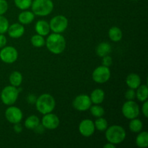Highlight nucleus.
I'll use <instances>...</instances> for the list:
<instances>
[{
    "label": "nucleus",
    "instance_id": "f257e3e1",
    "mask_svg": "<svg viewBox=\"0 0 148 148\" xmlns=\"http://www.w3.org/2000/svg\"><path fill=\"white\" fill-rule=\"evenodd\" d=\"M45 44L48 50L53 54H60L66 48V40L60 33H52L46 39Z\"/></svg>",
    "mask_w": 148,
    "mask_h": 148
},
{
    "label": "nucleus",
    "instance_id": "f03ea898",
    "mask_svg": "<svg viewBox=\"0 0 148 148\" xmlns=\"http://www.w3.org/2000/svg\"><path fill=\"white\" fill-rule=\"evenodd\" d=\"M35 103H36L37 111L43 115L49 114V113H51L56 106V102H55L53 97L48 93L40 95L36 99Z\"/></svg>",
    "mask_w": 148,
    "mask_h": 148
},
{
    "label": "nucleus",
    "instance_id": "7ed1b4c3",
    "mask_svg": "<svg viewBox=\"0 0 148 148\" xmlns=\"http://www.w3.org/2000/svg\"><path fill=\"white\" fill-rule=\"evenodd\" d=\"M105 135L108 143L116 145L125 140L127 134L122 127L119 125H113L106 130Z\"/></svg>",
    "mask_w": 148,
    "mask_h": 148
},
{
    "label": "nucleus",
    "instance_id": "20e7f679",
    "mask_svg": "<svg viewBox=\"0 0 148 148\" xmlns=\"http://www.w3.org/2000/svg\"><path fill=\"white\" fill-rule=\"evenodd\" d=\"M32 12L35 15L47 16L53 9V3L51 0H34L31 4Z\"/></svg>",
    "mask_w": 148,
    "mask_h": 148
},
{
    "label": "nucleus",
    "instance_id": "39448f33",
    "mask_svg": "<svg viewBox=\"0 0 148 148\" xmlns=\"http://www.w3.org/2000/svg\"><path fill=\"white\" fill-rule=\"evenodd\" d=\"M21 90H22L20 88L18 89L17 87L12 86V85L5 87L1 90V95H0L3 103L7 106H11L14 104L18 98L19 92Z\"/></svg>",
    "mask_w": 148,
    "mask_h": 148
},
{
    "label": "nucleus",
    "instance_id": "423d86ee",
    "mask_svg": "<svg viewBox=\"0 0 148 148\" xmlns=\"http://www.w3.org/2000/svg\"><path fill=\"white\" fill-rule=\"evenodd\" d=\"M121 111L125 118L131 120L138 116L140 114V108L138 104L134 101H127L123 104Z\"/></svg>",
    "mask_w": 148,
    "mask_h": 148
},
{
    "label": "nucleus",
    "instance_id": "0eeeda50",
    "mask_svg": "<svg viewBox=\"0 0 148 148\" xmlns=\"http://www.w3.org/2000/svg\"><path fill=\"white\" fill-rule=\"evenodd\" d=\"M49 26L50 30H51L53 33H63L68 27V20L64 15L55 16L51 20Z\"/></svg>",
    "mask_w": 148,
    "mask_h": 148
},
{
    "label": "nucleus",
    "instance_id": "6e6552de",
    "mask_svg": "<svg viewBox=\"0 0 148 148\" xmlns=\"http://www.w3.org/2000/svg\"><path fill=\"white\" fill-rule=\"evenodd\" d=\"M92 77L97 83H105L111 77V71L108 66H99L93 71Z\"/></svg>",
    "mask_w": 148,
    "mask_h": 148
},
{
    "label": "nucleus",
    "instance_id": "1a4fd4ad",
    "mask_svg": "<svg viewBox=\"0 0 148 148\" xmlns=\"http://www.w3.org/2000/svg\"><path fill=\"white\" fill-rule=\"evenodd\" d=\"M18 57V53L13 46H4L0 51V59L7 64H12L16 62Z\"/></svg>",
    "mask_w": 148,
    "mask_h": 148
},
{
    "label": "nucleus",
    "instance_id": "9d476101",
    "mask_svg": "<svg viewBox=\"0 0 148 148\" xmlns=\"http://www.w3.org/2000/svg\"><path fill=\"white\" fill-rule=\"evenodd\" d=\"M91 104L92 102L90 96L85 94L77 95L72 103L74 108L79 111H87L90 108Z\"/></svg>",
    "mask_w": 148,
    "mask_h": 148
},
{
    "label": "nucleus",
    "instance_id": "9b49d317",
    "mask_svg": "<svg viewBox=\"0 0 148 148\" xmlns=\"http://www.w3.org/2000/svg\"><path fill=\"white\" fill-rule=\"evenodd\" d=\"M5 117L9 122L14 124L20 123L22 121L23 114L19 108L15 106H10L6 110Z\"/></svg>",
    "mask_w": 148,
    "mask_h": 148
},
{
    "label": "nucleus",
    "instance_id": "f8f14e48",
    "mask_svg": "<svg viewBox=\"0 0 148 148\" xmlns=\"http://www.w3.org/2000/svg\"><path fill=\"white\" fill-rule=\"evenodd\" d=\"M42 125L44 128L48 130H55L59 127L60 124L59 119L56 114L49 113L44 114L41 120Z\"/></svg>",
    "mask_w": 148,
    "mask_h": 148
},
{
    "label": "nucleus",
    "instance_id": "ddd939ff",
    "mask_svg": "<svg viewBox=\"0 0 148 148\" xmlns=\"http://www.w3.org/2000/svg\"><path fill=\"white\" fill-rule=\"evenodd\" d=\"M95 130V124L90 119H84L79 125V132L83 137H89L94 134Z\"/></svg>",
    "mask_w": 148,
    "mask_h": 148
},
{
    "label": "nucleus",
    "instance_id": "4468645a",
    "mask_svg": "<svg viewBox=\"0 0 148 148\" xmlns=\"http://www.w3.org/2000/svg\"><path fill=\"white\" fill-rule=\"evenodd\" d=\"M7 33L10 37L12 38H19L24 34L25 27L20 23H14L9 26Z\"/></svg>",
    "mask_w": 148,
    "mask_h": 148
},
{
    "label": "nucleus",
    "instance_id": "2eb2a0df",
    "mask_svg": "<svg viewBox=\"0 0 148 148\" xmlns=\"http://www.w3.org/2000/svg\"><path fill=\"white\" fill-rule=\"evenodd\" d=\"M126 83L129 88L135 90L141 85V78L137 74L131 73L127 77Z\"/></svg>",
    "mask_w": 148,
    "mask_h": 148
},
{
    "label": "nucleus",
    "instance_id": "dca6fc26",
    "mask_svg": "<svg viewBox=\"0 0 148 148\" xmlns=\"http://www.w3.org/2000/svg\"><path fill=\"white\" fill-rule=\"evenodd\" d=\"M35 30L38 35L42 36H47L50 32L49 23H48L45 20H39L35 25Z\"/></svg>",
    "mask_w": 148,
    "mask_h": 148
},
{
    "label": "nucleus",
    "instance_id": "f3484780",
    "mask_svg": "<svg viewBox=\"0 0 148 148\" xmlns=\"http://www.w3.org/2000/svg\"><path fill=\"white\" fill-rule=\"evenodd\" d=\"M96 54L100 57H103L106 55H109L111 52V46L107 42H102L99 43L95 49Z\"/></svg>",
    "mask_w": 148,
    "mask_h": 148
},
{
    "label": "nucleus",
    "instance_id": "a211bd4d",
    "mask_svg": "<svg viewBox=\"0 0 148 148\" xmlns=\"http://www.w3.org/2000/svg\"><path fill=\"white\" fill-rule=\"evenodd\" d=\"M104 98H105V92L102 89H95L91 92L90 98L91 102L94 104H101L103 101Z\"/></svg>",
    "mask_w": 148,
    "mask_h": 148
},
{
    "label": "nucleus",
    "instance_id": "6ab92c4d",
    "mask_svg": "<svg viewBox=\"0 0 148 148\" xmlns=\"http://www.w3.org/2000/svg\"><path fill=\"white\" fill-rule=\"evenodd\" d=\"M35 18V14L33 12L23 11L19 14L18 20L21 24L28 25L33 21Z\"/></svg>",
    "mask_w": 148,
    "mask_h": 148
},
{
    "label": "nucleus",
    "instance_id": "aec40b11",
    "mask_svg": "<svg viewBox=\"0 0 148 148\" xmlns=\"http://www.w3.org/2000/svg\"><path fill=\"white\" fill-rule=\"evenodd\" d=\"M122 31L120 28L118 27H111L108 31V36L109 38L111 39L112 41L114 42H118L121 40L122 38Z\"/></svg>",
    "mask_w": 148,
    "mask_h": 148
},
{
    "label": "nucleus",
    "instance_id": "412c9836",
    "mask_svg": "<svg viewBox=\"0 0 148 148\" xmlns=\"http://www.w3.org/2000/svg\"><path fill=\"white\" fill-rule=\"evenodd\" d=\"M137 89L136 96H137L138 101H141V102L147 101L148 98V88L147 85H140Z\"/></svg>",
    "mask_w": 148,
    "mask_h": 148
},
{
    "label": "nucleus",
    "instance_id": "4be33fe9",
    "mask_svg": "<svg viewBox=\"0 0 148 148\" xmlns=\"http://www.w3.org/2000/svg\"><path fill=\"white\" fill-rule=\"evenodd\" d=\"M40 124V120L38 117L35 115L30 116L25 121V127L28 130H34Z\"/></svg>",
    "mask_w": 148,
    "mask_h": 148
},
{
    "label": "nucleus",
    "instance_id": "5701e85b",
    "mask_svg": "<svg viewBox=\"0 0 148 148\" xmlns=\"http://www.w3.org/2000/svg\"><path fill=\"white\" fill-rule=\"evenodd\" d=\"M10 82L11 85L14 87H19L21 85L22 82H23V75H21L20 72L17 71H14L11 73L10 75Z\"/></svg>",
    "mask_w": 148,
    "mask_h": 148
},
{
    "label": "nucleus",
    "instance_id": "b1692460",
    "mask_svg": "<svg viewBox=\"0 0 148 148\" xmlns=\"http://www.w3.org/2000/svg\"><path fill=\"white\" fill-rule=\"evenodd\" d=\"M136 144L139 147H147L148 146V133L147 132H140L136 138Z\"/></svg>",
    "mask_w": 148,
    "mask_h": 148
},
{
    "label": "nucleus",
    "instance_id": "393cba45",
    "mask_svg": "<svg viewBox=\"0 0 148 148\" xmlns=\"http://www.w3.org/2000/svg\"><path fill=\"white\" fill-rule=\"evenodd\" d=\"M129 128L134 133L140 132L143 128V121L137 118L131 119V121H130V124H129Z\"/></svg>",
    "mask_w": 148,
    "mask_h": 148
},
{
    "label": "nucleus",
    "instance_id": "a878e982",
    "mask_svg": "<svg viewBox=\"0 0 148 148\" xmlns=\"http://www.w3.org/2000/svg\"><path fill=\"white\" fill-rule=\"evenodd\" d=\"M30 42H31L32 45H33V46L37 48L43 47L45 45V43H46V41H45L43 36L38 34L34 35V36L31 38V39H30Z\"/></svg>",
    "mask_w": 148,
    "mask_h": 148
},
{
    "label": "nucleus",
    "instance_id": "bb28decb",
    "mask_svg": "<svg viewBox=\"0 0 148 148\" xmlns=\"http://www.w3.org/2000/svg\"><path fill=\"white\" fill-rule=\"evenodd\" d=\"M89 109H90V113L92 114V115L97 118L102 117L105 114L104 108L101 106H98V104H95L92 106H90Z\"/></svg>",
    "mask_w": 148,
    "mask_h": 148
},
{
    "label": "nucleus",
    "instance_id": "cd10ccee",
    "mask_svg": "<svg viewBox=\"0 0 148 148\" xmlns=\"http://www.w3.org/2000/svg\"><path fill=\"white\" fill-rule=\"evenodd\" d=\"M94 124H95V129L100 132L106 131V130L108 128V121L102 117H99L97 119Z\"/></svg>",
    "mask_w": 148,
    "mask_h": 148
},
{
    "label": "nucleus",
    "instance_id": "c85d7f7f",
    "mask_svg": "<svg viewBox=\"0 0 148 148\" xmlns=\"http://www.w3.org/2000/svg\"><path fill=\"white\" fill-rule=\"evenodd\" d=\"M16 7L22 10H25L31 7L32 0H14Z\"/></svg>",
    "mask_w": 148,
    "mask_h": 148
},
{
    "label": "nucleus",
    "instance_id": "c756f323",
    "mask_svg": "<svg viewBox=\"0 0 148 148\" xmlns=\"http://www.w3.org/2000/svg\"><path fill=\"white\" fill-rule=\"evenodd\" d=\"M10 26L9 21L5 17L0 15V34H4L7 33Z\"/></svg>",
    "mask_w": 148,
    "mask_h": 148
},
{
    "label": "nucleus",
    "instance_id": "7c9ffc66",
    "mask_svg": "<svg viewBox=\"0 0 148 148\" xmlns=\"http://www.w3.org/2000/svg\"><path fill=\"white\" fill-rule=\"evenodd\" d=\"M136 97V92L134 91V89L130 88L127 90V92H125V98H127L128 101H133Z\"/></svg>",
    "mask_w": 148,
    "mask_h": 148
},
{
    "label": "nucleus",
    "instance_id": "2f4dec72",
    "mask_svg": "<svg viewBox=\"0 0 148 148\" xmlns=\"http://www.w3.org/2000/svg\"><path fill=\"white\" fill-rule=\"evenodd\" d=\"M8 10V3L6 0H0V15H3Z\"/></svg>",
    "mask_w": 148,
    "mask_h": 148
},
{
    "label": "nucleus",
    "instance_id": "473e14b6",
    "mask_svg": "<svg viewBox=\"0 0 148 148\" xmlns=\"http://www.w3.org/2000/svg\"><path fill=\"white\" fill-rule=\"evenodd\" d=\"M102 58H103L102 63H103V66L109 67V66L112 64L113 59H112V58L109 56V55H106V56H103V57H102Z\"/></svg>",
    "mask_w": 148,
    "mask_h": 148
},
{
    "label": "nucleus",
    "instance_id": "72a5a7b5",
    "mask_svg": "<svg viewBox=\"0 0 148 148\" xmlns=\"http://www.w3.org/2000/svg\"><path fill=\"white\" fill-rule=\"evenodd\" d=\"M142 111H143V114H144L146 118L148 117V102L147 101H144V103L143 105V108H142Z\"/></svg>",
    "mask_w": 148,
    "mask_h": 148
},
{
    "label": "nucleus",
    "instance_id": "f704fd0d",
    "mask_svg": "<svg viewBox=\"0 0 148 148\" xmlns=\"http://www.w3.org/2000/svg\"><path fill=\"white\" fill-rule=\"evenodd\" d=\"M7 44V38L4 34H0V49H2L3 47Z\"/></svg>",
    "mask_w": 148,
    "mask_h": 148
},
{
    "label": "nucleus",
    "instance_id": "c9c22d12",
    "mask_svg": "<svg viewBox=\"0 0 148 148\" xmlns=\"http://www.w3.org/2000/svg\"><path fill=\"white\" fill-rule=\"evenodd\" d=\"M13 129H14V131L17 133H20L22 132V130H23V127H22L21 124H20V123L14 124Z\"/></svg>",
    "mask_w": 148,
    "mask_h": 148
},
{
    "label": "nucleus",
    "instance_id": "e433bc0d",
    "mask_svg": "<svg viewBox=\"0 0 148 148\" xmlns=\"http://www.w3.org/2000/svg\"><path fill=\"white\" fill-rule=\"evenodd\" d=\"M33 95H30L28 96V98H27V100H28V101L30 103H36V99H37V98H36V97L35 96L33 97Z\"/></svg>",
    "mask_w": 148,
    "mask_h": 148
},
{
    "label": "nucleus",
    "instance_id": "4c0bfd02",
    "mask_svg": "<svg viewBox=\"0 0 148 148\" xmlns=\"http://www.w3.org/2000/svg\"><path fill=\"white\" fill-rule=\"evenodd\" d=\"M104 148H116V145L112 144L111 143H108L107 144H106L105 145L103 146Z\"/></svg>",
    "mask_w": 148,
    "mask_h": 148
}]
</instances>
